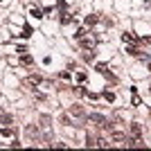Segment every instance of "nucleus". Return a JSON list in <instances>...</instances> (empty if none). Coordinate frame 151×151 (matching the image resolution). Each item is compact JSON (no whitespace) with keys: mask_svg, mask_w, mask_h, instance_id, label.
Returning a JSON list of instances; mask_svg holds the SVG:
<instances>
[{"mask_svg":"<svg viewBox=\"0 0 151 151\" xmlns=\"http://www.w3.org/2000/svg\"><path fill=\"white\" fill-rule=\"evenodd\" d=\"M88 122H95V124L101 126V129H106V126H108V120L104 117V115H88Z\"/></svg>","mask_w":151,"mask_h":151,"instance_id":"f257e3e1","label":"nucleus"},{"mask_svg":"<svg viewBox=\"0 0 151 151\" xmlns=\"http://www.w3.org/2000/svg\"><path fill=\"white\" fill-rule=\"evenodd\" d=\"M79 43H81V47H83V50H93V47H95V38H79Z\"/></svg>","mask_w":151,"mask_h":151,"instance_id":"f03ea898","label":"nucleus"},{"mask_svg":"<svg viewBox=\"0 0 151 151\" xmlns=\"http://www.w3.org/2000/svg\"><path fill=\"white\" fill-rule=\"evenodd\" d=\"M131 135H133V140H140L142 138V126L140 124H131Z\"/></svg>","mask_w":151,"mask_h":151,"instance_id":"7ed1b4c3","label":"nucleus"},{"mask_svg":"<svg viewBox=\"0 0 151 151\" xmlns=\"http://www.w3.org/2000/svg\"><path fill=\"white\" fill-rule=\"evenodd\" d=\"M70 115H75V117H86V113H83L81 106H72L70 108Z\"/></svg>","mask_w":151,"mask_h":151,"instance_id":"20e7f679","label":"nucleus"},{"mask_svg":"<svg viewBox=\"0 0 151 151\" xmlns=\"http://www.w3.org/2000/svg\"><path fill=\"white\" fill-rule=\"evenodd\" d=\"M41 81H43V79H41L38 75H32V77H27V81H25V83H29V86H38Z\"/></svg>","mask_w":151,"mask_h":151,"instance_id":"39448f33","label":"nucleus"},{"mask_svg":"<svg viewBox=\"0 0 151 151\" xmlns=\"http://www.w3.org/2000/svg\"><path fill=\"white\" fill-rule=\"evenodd\" d=\"M20 63H23V65H32V63H34V59H32L29 54H23V57H20Z\"/></svg>","mask_w":151,"mask_h":151,"instance_id":"423d86ee","label":"nucleus"},{"mask_svg":"<svg viewBox=\"0 0 151 151\" xmlns=\"http://www.w3.org/2000/svg\"><path fill=\"white\" fill-rule=\"evenodd\" d=\"M0 122H5V124H12V115H5L0 111Z\"/></svg>","mask_w":151,"mask_h":151,"instance_id":"0eeeda50","label":"nucleus"},{"mask_svg":"<svg viewBox=\"0 0 151 151\" xmlns=\"http://www.w3.org/2000/svg\"><path fill=\"white\" fill-rule=\"evenodd\" d=\"M0 135H2V138H12L14 131H12V129H0Z\"/></svg>","mask_w":151,"mask_h":151,"instance_id":"6e6552de","label":"nucleus"},{"mask_svg":"<svg viewBox=\"0 0 151 151\" xmlns=\"http://www.w3.org/2000/svg\"><path fill=\"white\" fill-rule=\"evenodd\" d=\"M95 23H97V16H95V14H93V16H86V25H95Z\"/></svg>","mask_w":151,"mask_h":151,"instance_id":"1a4fd4ad","label":"nucleus"},{"mask_svg":"<svg viewBox=\"0 0 151 151\" xmlns=\"http://www.w3.org/2000/svg\"><path fill=\"white\" fill-rule=\"evenodd\" d=\"M70 20H72V16H70V14H61V23H63V25H68Z\"/></svg>","mask_w":151,"mask_h":151,"instance_id":"9d476101","label":"nucleus"},{"mask_svg":"<svg viewBox=\"0 0 151 151\" xmlns=\"http://www.w3.org/2000/svg\"><path fill=\"white\" fill-rule=\"evenodd\" d=\"M27 135H29V138L38 135V129H34V126H27Z\"/></svg>","mask_w":151,"mask_h":151,"instance_id":"9b49d317","label":"nucleus"},{"mask_svg":"<svg viewBox=\"0 0 151 151\" xmlns=\"http://www.w3.org/2000/svg\"><path fill=\"white\" fill-rule=\"evenodd\" d=\"M20 36H25V38H27V36H32V27H25V29H23V34H20Z\"/></svg>","mask_w":151,"mask_h":151,"instance_id":"f8f14e48","label":"nucleus"},{"mask_svg":"<svg viewBox=\"0 0 151 151\" xmlns=\"http://www.w3.org/2000/svg\"><path fill=\"white\" fill-rule=\"evenodd\" d=\"M104 97H106L108 101H113V99H115V95H113V93H104Z\"/></svg>","mask_w":151,"mask_h":151,"instance_id":"ddd939ff","label":"nucleus"}]
</instances>
